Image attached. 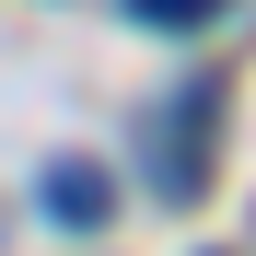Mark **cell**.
I'll use <instances>...</instances> for the list:
<instances>
[{
    "mask_svg": "<svg viewBox=\"0 0 256 256\" xmlns=\"http://www.w3.org/2000/svg\"><path fill=\"white\" fill-rule=\"evenodd\" d=\"M210 12H233V0H128V24H163V35H198Z\"/></svg>",
    "mask_w": 256,
    "mask_h": 256,
    "instance_id": "obj_3",
    "label": "cell"
},
{
    "mask_svg": "<svg viewBox=\"0 0 256 256\" xmlns=\"http://www.w3.org/2000/svg\"><path fill=\"white\" fill-rule=\"evenodd\" d=\"M210 140H222V82H186L140 116V175H152V210H198L210 186Z\"/></svg>",
    "mask_w": 256,
    "mask_h": 256,
    "instance_id": "obj_1",
    "label": "cell"
},
{
    "mask_svg": "<svg viewBox=\"0 0 256 256\" xmlns=\"http://www.w3.org/2000/svg\"><path fill=\"white\" fill-rule=\"evenodd\" d=\"M35 210H47L58 233H105L116 222V175H105V163H47V198H35Z\"/></svg>",
    "mask_w": 256,
    "mask_h": 256,
    "instance_id": "obj_2",
    "label": "cell"
}]
</instances>
